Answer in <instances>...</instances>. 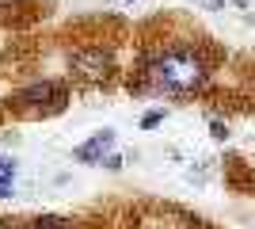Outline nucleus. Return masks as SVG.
<instances>
[{"label": "nucleus", "instance_id": "f257e3e1", "mask_svg": "<svg viewBox=\"0 0 255 229\" xmlns=\"http://www.w3.org/2000/svg\"><path fill=\"white\" fill-rule=\"evenodd\" d=\"M213 61L202 54V46H187V42H171L152 50L141 61V84L145 92L156 96H194L210 84Z\"/></svg>", "mask_w": 255, "mask_h": 229}, {"label": "nucleus", "instance_id": "f03ea898", "mask_svg": "<svg viewBox=\"0 0 255 229\" xmlns=\"http://www.w3.org/2000/svg\"><path fill=\"white\" fill-rule=\"evenodd\" d=\"M69 76L84 88H96V84H111L118 73V61H115V50L103 42H88V46H76L69 50Z\"/></svg>", "mask_w": 255, "mask_h": 229}, {"label": "nucleus", "instance_id": "7ed1b4c3", "mask_svg": "<svg viewBox=\"0 0 255 229\" xmlns=\"http://www.w3.org/2000/svg\"><path fill=\"white\" fill-rule=\"evenodd\" d=\"M69 99V88L61 80H34V84L19 88L8 96V107L19 115V119H46V115H57Z\"/></svg>", "mask_w": 255, "mask_h": 229}, {"label": "nucleus", "instance_id": "20e7f679", "mask_svg": "<svg viewBox=\"0 0 255 229\" xmlns=\"http://www.w3.org/2000/svg\"><path fill=\"white\" fill-rule=\"evenodd\" d=\"M111 145H115V130L103 126V130H96L84 145H76L73 161H80V164H103L107 157H111Z\"/></svg>", "mask_w": 255, "mask_h": 229}, {"label": "nucleus", "instance_id": "39448f33", "mask_svg": "<svg viewBox=\"0 0 255 229\" xmlns=\"http://www.w3.org/2000/svg\"><path fill=\"white\" fill-rule=\"evenodd\" d=\"M23 229H80V226H76V218H65V214H38Z\"/></svg>", "mask_w": 255, "mask_h": 229}, {"label": "nucleus", "instance_id": "423d86ee", "mask_svg": "<svg viewBox=\"0 0 255 229\" xmlns=\"http://www.w3.org/2000/svg\"><path fill=\"white\" fill-rule=\"evenodd\" d=\"M210 134L217 138V142H229V134H233V130H229V122H221V119H210Z\"/></svg>", "mask_w": 255, "mask_h": 229}, {"label": "nucleus", "instance_id": "0eeeda50", "mask_svg": "<svg viewBox=\"0 0 255 229\" xmlns=\"http://www.w3.org/2000/svg\"><path fill=\"white\" fill-rule=\"evenodd\" d=\"M164 122V111H149L145 119H141V130H152V126H160Z\"/></svg>", "mask_w": 255, "mask_h": 229}, {"label": "nucleus", "instance_id": "6e6552de", "mask_svg": "<svg viewBox=\"0 0 255 229\" xmlns=\"http://www.w3.org/2000/svg\"><path fill=\"white\" fill-rule=\"evenodd\" d=\"M8 176H15V161H11V157H0V180H8Z\"/></svg>", "mask_w": 255, "mask_h": 229}, {"label": "nucleus", "instance_id": "1a4fd4ad", "mask_svg": "<svg viewBox=\"0 0 255 229\" xmlns=\"http://www.w3.org/2000/svg\"><path fill=\"white\" fill-rule=\"evenodd\" d=\"M107 168H111V172H118V168H122V157H118V153H111V157H107Z\"/></svg>", "mask_w": 255, "mask_h": 229}, {"label": "nucleus", "instance_id": "9d476101", "mask_svg": "<svg viewBox=\"0 0 255 229\" xmlns=\"http://www.w3.org/2000/svg\"><path fill=\"white\" fill-rule=\"evenodd\" d=\"M11 195V176H8V180H0V199H8Z\"/></svg>", "mask_w": 255, "mask_h": 229}, {"label": "nucleus", "instance_id": "9b49d317", "mask_svg": "<svg viewBox=\"0 0 255 229\" xmlns=\"http://www.w3.org/2000/svg\"><path fill=\"white\" fill-rule=\"evenodd\" d=\"M248 4H252V0H236V8H248Z\"/></svg>", "mask_w": 255, "mask_h": 229}]
</instances>
